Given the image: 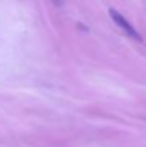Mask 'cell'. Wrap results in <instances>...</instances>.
<instances>
[{"label": "cell", "mask_w": 146, "mask_h": 147, "mask_svg": "<svg viewBox=\"0 0 146 147\" xmlns=\"http://www.w3.org/2000/svg\"><path fill=\"white\" fill-rule=\"evenodd\" d=\"M109 16H110V19L128 34V36H130L132 39H135V40H138V42H142V37H141V34L136 32V29L125 19V16H122L116 9H109Z\"/></svg>", "instance_id": "obj_1"}, {"label": "cell", "mask_w": 146, "mask_h": 147, "mask_svg": "<svg viewBox=\"0 0 146 147\" xmlns=\"http://www.w3.org/2000/svg\"><path fill=\"white\" fill-rule=\"evenodd\" d=\"M52 1H53L56 6H60V4H62V0H52Z\"/></svg>", "instance_id": "obj_2"}]
</instances>
